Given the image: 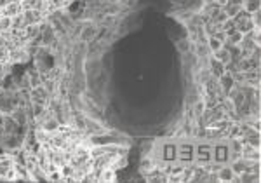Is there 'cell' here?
I'll return each instance as SVG.
<instances>
[{"mask_svg": "<svg viewBox=\"0 0 261 183\" xmlns=\"http://www.w3.org/2000/svg\"><path fill=\"white\" fill-rule=\"evenodd\" d=\"M178 162L183 166H190L195 160V138L193 136H185L179 140L178 138Z\"/></svg>", "mask_w": 261, "mask_h": 183, "instance_id": "obj_1", "label": "cell"}, {"mask_svg": "<svg viewBox=\"0 0 261 183\" xmlns=\"http://www.w3.org/2000/svg\"><path fill=\"white\" fill-rule=\"evenodd\" d=\"M204 141H197L195 140V160L193 164L197 166H204V164L211 162L213 160V141L202 138Z\"/></svg>", "mask_w": 261, "mask_h": 183, "instance_id": "obj_2", "label": "cell"}, {"mask_svg": "<svg viewBox=\"0 0 261 183\" xmlns=\"http://www.w3.org/2000/svg\"><path fill=\"white\" fill-rule=\"evenodd\" d=\"M155 157V156H153ZM157 159L164 160V162L171 164L178 159V141L174 140H169L164 141V143L159 145V150H157Z\"/></svg>", "mask_w": 261, "mask_h": 183, "instance_id": "obj_3", "label": "cell"}, {"mask_svg": "<svg viewBox=\"0 0 261 183\" xmlns=\"http://www.w3.org/2000/svg\"><path fill=\"white\" fill-rule=\"evenodd\" d=\"M230 159V145L228 141H213V160L218 164H226Z\"/></svg>", "mask_w": 261, "mask_h": 183, "instance_id": "obj_4", "label": "cell"}, {"mask_svg": "<svg viewBox=\"0 0 261 183\" xmlns=\"http://www.w3.org/2000/svg\"><path fill=\"white\" fill-rule=\"evenodd\" d=\"M234 20V25H235V30L240 31L242 35H246V33H251V31L254 30V25L253 21H251V14L246 11H240L235 18H232Z\"/></svg>", "mask_w": 261, "mask_h": 183, "instance_id": "obj_5", "label": "cell"}, {"mask_svg": "<svg viewBox=\"0 0 261 183\" xmlns=\"http://www.w3.org/2000/svg\"><path fill=\"white\" fill-rule=\"evenodd\" d=\"M30 100L31 103H39V105H49V102H51V93L44 87V84H40V86L37 87H31L30 89Z\"/></svg>", "mask_w": 261, "mask_h": 183, "instance_id": "obj_6", "label": "cell"}, {"mask_svg": "<svg viewBox=\"0 0 261 183\" xmlns=\"http://www.w3.org/2000/svg\"><path fill=\"white\" fill-rule=\"evenodd\" d=\"M47 16L42 11H37V9H26L23 11V20H24V26L28 25H40Z\"/></svg>", "mask_w": 261, "mask_h": 183, "instance_id": "obj_7", "label": "cell"}, {"mask_svg": "<svg viewBox=\"0 0 261 183\" xmlns=\"http://www.w3.org/2000/svg\"><path fill=\"white\" fill-rule=\"evenodd\" d=\"M240 157L246 160H260V147L244 143L240 150Z\"/></svg>", "mask_w": 261, "mask_h": 183, "instance_id": "obj_8", "label": "cell"}, {"mask_svg": "<svg viewBox=\"0 0 261 183\" xmlns=\"http://www.w3.org/2000/svg\"><path fill=\"white\" fill-rule=\"evenodd\" d=\"M216 176H218V182H238V176L234 173V169L225 164L216 171Z\"/></svg>", "mask_w": 261, "mask_h": 183, "instance_id": "obj_9", "label": "cell"}, {"mask_svg": "<svg viewBox=\"0 0 261 183\" xmlns=\"http://www.w3.org/2000/svg\"><path fill=\"white\" fill-rule=\"evenodd\" d=\"M218 82H219V87H221V91L225 94H228L232 89H234V86H235V80H234V77H232V74L228 70L225 72V74L221 75V77L218 78Z\"/></svg>", "mask_w": 261, "mask_h": 183, "instance_id": "obj_10", "label": "cell"}, {"mask_svg": "<svg viewBox=\"0 0 261 183\" xmlns=\"http://www.w3.org/2000/svg\"><path fill=\"white\" fill-rule=\"evenodd\" d=\"M213 58H214L216 61L223 63L225 66H228L232 63V54H230V51H228L225 46H223L221 49H218L216 52H213Z\"/></svg>", "mask_w": 261, "mask_h": 183, "instance_id": "obj_11", "label": "cell"}, {"mask_svg": "<svg viewBox=\"0 0 261 183\" xmlns=\"http://www.w3.org/2000/svg\"><path fill=\"white\" fill-rule=\"evenodd\" d=\"M23 12V7H21V4L20 2H9L7 5H4L2 7V14L4 16H9V18H12V16H16V14H21Z\"/></svg>", "mask_w": 261, "mask_h": 183, "instance_id": "obj_12", "label": "cell"}, {"mask_svg": "<svg viewBox=\"0 0 261 183\" xmlns=\"http://www.w3.org/2000/svg\"><path fill=\"white\" fill-rule=\"evenodd\" d=\"M99 182H117V171L113 168H103L99 171Z\"/></svg>", "mask_w": 261, "mask_h": 183, "instance_id": "obj_13", "label": "cell"}, {"mask_svg": "<svg viewBox=\"0 0 261 183\" xmlns=\"http://www.w3.org/2000/svg\"><path fill=\"white\" fill-rule=\"evenodd\" d=\"M260 7H261L260 0H242V11L249 12V14L260 11Z\"/></svg>", "mask_w": 261, "mask_h": 183, "instance_id": "obj_14", "label": "cell"}, {"mask_svg": "<svg viewBox=\"0 0 261 183\" xmlns=\"http://www.w3.org/2000/svg\"><path fill=\"white\" fill-rule=\"evenodd\" d=\"M242 33L240 31H237V30H234V31H230V33H226V40H225V44H228V46H238V44L242 42Z\"/></svg>", "mask_w": 261, "mask_h": 183, "instance_id": "obj_15", "label": "cell"}, {"mask_svg": "<svg viewBox=\"0 0 261 183\" xmlns=\"http://www.w3.org/2000/svg\"><path fill=\"white\" fill-rule=\"evenodd\" d=\"M94 33H96V28H94V26L84 28L82 33H80V40H82V42H89V40L94 37Z\"/></svg>", "mask_w": 261, "mask_h": 183, "instance_id": "obj_16", "label": "cell"}, {"mask_svg": "<svg viewBox=\"0 0 261 183\" xmlns=\"http://www.w3.org/2000/svg\"><path fill=\"white\" fill-rule=\"evenodd\" d=\"M12 21V30H18V28H23L24 26V20H23V12L21 14H16L11 18Z\"/></svg>", "mask_w": 261, "mask_h": 183, "instance_id": "obj_17", "label": "cell"}, {"mask_svg": "<svg viewBox=\"0 0 261 183\" xmlns=\"http://www.w3.org/2000/svg\"><path fill=\"white\" fill-rule=\"evenodd\" d=\"M9 63V49L7 47H0V65Z\"/></svg>", "mask_w": 261, "mask_h": 183, "instance_id": "obj_18", "label": "cell"}, {"mask_svg": "<svg viewBox=\"0 0 261 183\" xmlns=\"http://www.w3.org/2000/svg\"><path fill=\"white\" fill-rule=\"evenodd\" d=\"M4 178H5V180H14V182H16V169H14V166H12V168L9 169L7 173H5Z\"/></svg>", "mask_w": 261, "mask_h": 183, "instance_id": "obj_19", "label": "cell"}]
</instances>
